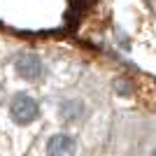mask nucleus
<instances>
[{"label":"nucleus","mask_w":156,"mask_h":156,"mask_svg":"<svg viewBox=\"0 0 156 156\" xmlns=\"http://www.w3.org/2000/svg\"><path fill=\"white\" fill-rule=\"evenodd\" d=\"M7 117L14 126L19 128H26V126L37 124L40 117H42V107H40V100L35 96L26 91H16L9 103H7Z\"/></svg>","instance_id":"f257e3e1"},{"label":"nucleus","mask_w":156,"mask_h":156,"mask_svg":"<svg viewBox=\"0 0 156 156\" xmlns=\"http://www.w3.org/2000/svg\"><path fill=\"white\" fill-rule=\"evenodd\" d=\"M77 154H79V142L75 135L65 133V130H56L51 135H47L44 156H77Z\"/></svg>","instance_id":"f03ea898"},{"label":"nucleus","mask_w":156,"mask_h":156,"mask_svg":"<svg viewBox=\"0 0 156 156\" xmlns=\"http://www.w3.org/2000/svg\"><path fill=\"white\" fill-rule=\"evenodd\" d=\"M84 117H86V103L77 96H65L56 105V119L65 126L79 124V121H84Z\"/></svg>","instance_id":"7ed1b4c3"},{"label":"nucleus","mask_w":156,"mask_h":156,"mask_svg":"<svg viewBox=\"0 0 156 156\" xmlns=\"http://www.w3.org/2000/svg\"><path fill=\"white\" fill-rule=\"evenodd\" d=\"M14 75L19 79H23V82H37L42 75H44V63H42V58H40L37 54H19L16 58H14Z\"/></svg>","instance_id":"20e7f679"},{"label":"nucleus","mask_w":156,"mask_h":156,"mask_svg":"<svg viewBox=\"0 0 156 156\" xmlns=\"http://www.w3.org/2000/svg\"><path fill=\"white\" fill-rule=\"evenodd\" d=\"M147 156H156V144H154V147L149 149V154H147Z\"/></svg>","instance_id":"39448f33"},{"label":"nucleus","mask_w":156,"mask_h":156,"mask_svg":"<svg viewBox=\"0 0 156 156\" xmlns=\"http://www.w3.org/2000/svg\"><path fill=\"white\" fill-rule=\"evenodd\" d=\"M0 105H2V93H0Z\"/></svg>","instance_id":"423d86ee"}]
</instances>
